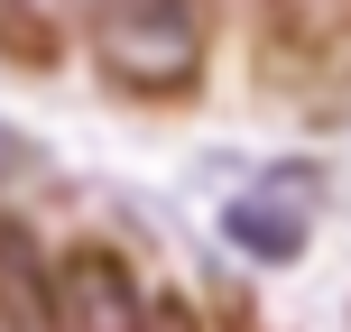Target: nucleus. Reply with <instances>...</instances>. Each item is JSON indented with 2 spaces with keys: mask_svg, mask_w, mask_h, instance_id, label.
Wrapping results in <instances>:
<instances>
[{
  "mask_svg": "<svg viewBox=\"0 0 351 332\" xmlns=\"http://www.w3.org/2000/svg\"><path fill=\"white\" fill-rule=\"evenodd\" d=\"M84 47L121 102H194L213 65V0H102Z\"/></svg>",
  "mask_w": 351,
  "mask_h": 332,
  "instance_id": "nucleus-1",
  "label": "nucleus"
},
{
  "mask_svg": "<svg viewBox=\"0 0 351 332\" xmlns=\"http://www.w3.org/2000/svg\"><path fill=\"white\" fill-rule=\"evenodd\" d=\"M315 203H324V175L305 157H287V166L250 175V185L222 203V240L241 249V259H259V268H287V259H305V240H315Z\"/></svg>",
  "mask_w": 351,
  "mask_h": 332,
  "instance_id": "nucleus-2",
  "label": "nucleus"
},
{
  "mask_svg": "<svg viewBox=\"0 0 351 332\" xmlns=\"http://www.w3.org/2000/svg\"><path fill=\"white\" fill-rule=\"evenodd\" d=\"M56 332H158V296L121 249L84 240L56 259Z\"/></svg>",
  "mask_w": 351,
  "mask_h": 332,
  "instance_id": "nucleus-3",
  "label": "nucleus"
},
{
  "mask_svg": "<svg viewBox=\"0 0 351 332\" xmlns=\"http://www.w3.org/2000/svg\"><path fill=\"white\" fill-rule=\"evenodd\" d=\"M102 0H0V55L19 65H56L74 37H93Z\"/></svg>",
  "mask_w": 351,
  "mask_h": 332,
  "instance_id": "nucleus-4",
  "label": "nucleus"
},
{
  "mask_svg": "<svg viewBox=\"0 0 351 332\" xmlns=\"http://www.w3.org/2000/svg\"><path fill=\"white\" fill-rule=\"evenodd\" d=\"M305 28V55H333L342 37H351V0H268V37H296Z\"/></svg>",
  "mask_w": 351,
  "mask_h": 332,
  "instance_id": "nucleus-5",
  "label": "nucleus"
},
{
  "mask_svg": "<svg viewBox=\"0 0 351 332\" xmlns=\"http://www.w3.org/2000/svg\"><path fill=\"white\" fill-rule=\"evenodd\" d=\"M28 166H37L28 129H10V120H0V194H10V185H19V175H28Z\"/></svg>",
  "mask_w": 351,
  "mask_h": 332,
  "instance_id": "nucleus-6",
  "label": "nucleus"
}]
</instances>
